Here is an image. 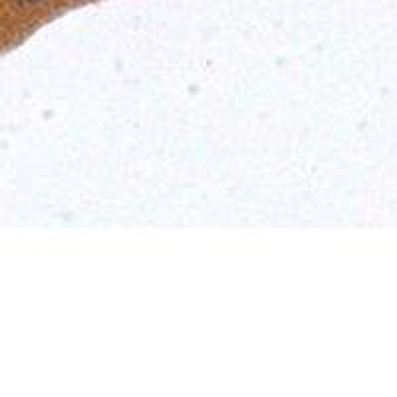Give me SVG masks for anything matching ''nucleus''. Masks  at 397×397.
Masks as SVG:
<instances>
[{"instance_id":"1","label":"nucleus","mask_w":397,"mask_h":397,"mask_svg":"<svg viewBox=\"0 0 397 397\" xmlns=\"http://www.w3.org/2000/svg\"><path fill=\"white\" fill-rule=\"evenodd\" d=\"M28 2H40V0H28Z\"/></svg>"}]
</instances>
